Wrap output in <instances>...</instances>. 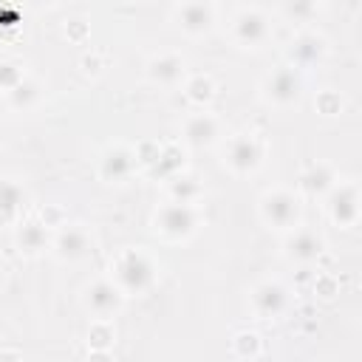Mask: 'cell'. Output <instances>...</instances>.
<instances>
[{"label": "cell", "mask_w": 362, "mask_h": 362, "mask_svg": "<svg viewBox=\"0 0 362 362\" xmlns=\"http://www.w3.org/2000/svg\"><path fill=\"white\" fill-rule=\"evenodd\" d=\"M156 277V266L147 255L141 252H124L116 263H113V283L122 294H141L153 286Z\"/></svg>", "instance_id": "6da1fadb"}, {"label": "cell", "mask_w": 362, "mask_h": 362, "mask_svg": "<svg viewBox=\"0 0 362 362\" xmlns=\"http://www.w3.org/2000/svg\"><path fill=\"white\" fill-rule=\"evenodd\" d=\"M260 218L274 229H294L300 221V198L288 189H272L260 198Z\"/></svg>", "instance_id": "7a4b0ae2"}, {"label": "cell", "mask_w": 362, "mask_h": 362, "mask_svg": "<svg viewBox=\"0 0 362 362\" xmlns=\"http://www.w3.org/2000/svg\"><path fill=\"white\" fill-rule=\"evenodd\" d=\"M300 90H303V79H300V74H297L294 65L274 68L266 76V82H263V93L274 105H294L300 99Z\"/></svg>", "instance_id": "3957f363"}, {"label": "cell", "mask_w": 362, "mask_h": 362, "mask_svg": "<svg viewBox=\"0 0 362 362\" xmlns=\"http://www.w3.org/2000/svg\"><path fill=\"white\" fill-rule=\"evenodd\" d=\"M195 226H198V215H195L192 204L170 201L156 212V229L170 238H187L195 232Z\"/></svg>", "instance_id": "277c9868"}, {"label": "cell", "mask_w": 362, "mask_h": 362, "mask_svg": "<svg viewBox=\"0 0 362 362\" xmlns=\"http://www.w3.org/2000/svg\"><path fill=\"white\" fill-rule=\"evenodd\" d=\"M122 303H124V294L116 288L113 280H96V283H90L88 291H85V305H88V311H90L93 317H99V320L113 317V314L122 308Z\"/></svg>", "instance_id": "5b68a950"}, {"label": "cell", "mask_w": 362, "mask_h": 362, "mask_svg": "<svg viewBox=\"0 0 362 362\" xmlns=\"http://www.w3.org/2000/svg\"><path fill=\"white\" fill-rule=\"evenodd\" d=\"M260 158H263V150L252 133H240L226 144V164L235 173H252L260 164Z\"/></svg>", "instance_id": "8992f818"}, {"label": "cell", "mask_w": 362, "mask_h": 362, "mask_svg": "<svg viewBox=\"0 0 362 362\" xmlns=\"http://www.w3.org/2000/svg\"><path fill=\"white\" fill-rule=\"evenodd\" d=\"M232 34L240 45H260L269 37V20L257 8H243L232 23Z\"/></svg>", "instance_id": "52a82bcc"}, {"label": "cell", "mask_w": 362, "mask_h": 362, "mask_svg": "<svg viewBox=\"0 0 362 362\" xmlns=\"http://www.w3.org/2000/svg\"><path fill=\"white\" fill-rule=\"evenodd\" d=\"M328 212L342 226L356 223V215H359V192H356V187L354 184L334 187L331 195H328Z\"/></svg>", "instance_id": "ba28073f"}, {"label": "cell", "mask_w": 362, "mask_h": 362, "mask_svg": "<svg viewBox=\"0 0 362 362\" xmlns=\"http://www.w3.org/2000/svg\"><path fill=\"white\" fill-rule=\"evenodd\" d=\"M51 246H54V255L59 260H79L90 252V238L82 226H65V229L57 232Z\"/></svg>", "instance_id": "9c48e42d"}, {"label": "cell", "mask_w": 362, "mask_h": 362, "mask_svg": "<svg viewBox=\"0 0 362 362\" xmlns=\"http://www.w3.org/2000/svg\"><path fill=\"white\" fill-rule=\"evenodd\" d=\"M286 303H288V294H286V288L280 283L266 280V283L252 288V308L260 317H277L286 308Z\"/></svg>", "instance_id": "30bf717a"}, {"label": "cell", "mask_w": 362, "mask_h": 362, "mask_svg": "<svg viewBox=\"0 0 362 362\" xmlns=\"http://www.w3.org/2000/svg\"><path fill=\"white\" fill-rule=\"evenodd\" d=\"M322 252V238L311 229H294L286 238V255L297 263H311Z\"/></svg>", "instance_id": "8fae6325"}, {"label": "cell", "mask_w": 362, "mask_h": 362, "mask_svg": "<svg viewBox=\"0 0 362 362\" xmlns=\"http://www.w3.org/2000/svg\"><path fill=\"white\" fill-rule=\"evenodd\" d=\"M322 54H325V40L320 34H311V31L297 34L288 45V59H291L294 68L314 65L317 59H322Z\"/></svg>", "instance_id": "7c38bea8"}, {"label": "cell", "mask_w": 362, "mask_h": 362, "mask_svg": "<svg viewBox=\"0 0 362 362\" xmlns=\"http://www.w3.org/2000/svg\"><path fill=\"white\" fill-rule=\"evenodd\" d=\"M218 136H221V124L212 113H195L184 122V139L192 147H209L218 141Z\"/></svg>", "instance_id": "4fadbf2b"}, {"label": "cell", "mask_w": 362, "mask_h": 362, "mask_svg": "<svg viewBox=\"0 0 362 362\" xmlns=\"http://www.w3.org/2000/svg\"><path fill=\"white\" fill-rule=\"evenodd\" d=\"M136 158H139V156H136V150H130V147H110V150L102 156L99 173H102L105 181H124V178L133 173Z\"/></svg>", "instance_id": "5bb4252c"}, {"label": "cell", "mask_w": 362, "mask_h": 362, "mask_svg": "<svg viewBox=\"0 0 362 362\" xmlns=\"http://www.w3.org/2000/svg\"><path fill=\"white\" fill-rule=\"evenodd\" d=\"M175 20L184 31L189 34H204L212 28V20H215V11L209 3H181L175 8Z\"/></svg>", "instance_id": "9a60e30c"}, {"label": "cell", "mask_w": 362, "mask_h": 362, "mask_svg": "<svg viewBox=\"0 0 362 362\" xmlns=\"http://www.w3.org/2000/svg\"><path fill=\"white\" fill-rule=\"evenodd\" d=\"M184 59L178 54H158L147 62V76L158 85H175L184 79Z\"/></svg>", "instance_id": "2e32d148"}, {"label": "cell", "mask_w": 362, "mask_h": 362, "mask_svg": "<svg viewBox=\"0 0 362 362\" xmlns=\"http://www.w3.org/2000/svg\"><path fill=\"white\" fill-rule=\"evenodd\" d=\"M23 204H25V189L17 181L3 178L0 181V223H11L20 215Z\"/></svg>", "instance_id": "e0dca14e"}, {"label": "cell", "mask_w": 362, "mask_h": 362, "mask_svg": "<svg viewBox=\"0 0 362 362\" xmlns=\"http://www.w3.org/2000/svg\"><path fill=\"white\" fill-rule=\"evenodd\" d=\"M51 243L48 238V223H40V221H25L17 232V246L20 252L25 255H40L45 246Z\"/></svg>", "instance_id": "ac0fdd59"}, {"label": "cell", "mask_w": 362, "mask_h": 362, "mask_svg": "<svg viewBox=\"0 0 362 362\" xmlns=\"http://www.w3.org/2000/svg\"><path fill=\"white\" fill-rule=\"evenodd\" d=\"M300 184H303V189L308 195H325V192H331L337 187L334 184V173H331L328 164H317V167L305 170L303 178H300Z\"/></svg>", "instance_id": "d6986e66"}, {"label": "cell", "mask_w": 362, "mask_h": 362, "mask_svg": "<svg viewBox=\"0 0 362 362\" xmlns=\"http://www.w3.org/2000/svg\"><path fill=\"white\" fill-rule=\"evenodd\" d=\"M170 195H173V201H178V204H192V201L201 195V187H198L195 178L181 175V178H175V181L170 184Z\"/></svg>", "instance_id": "ffe728a7"}, {"label": "cell", "mask_w": 362, "mask_h": 362, "mask_svg": "<svg viewBox=\"0 0 362 362\" xmlns=\"http://www.w3.org/2000/svg\"><path fill=\"white\" fill-rule=\"evenodd\" d=\"M212 93H215V85H212V79L204 76V74H198V76H192V79L187 82V96H189V102H195V105L209 102Z\"/></svg>", "instance_id": "44dd1931"}, {"label": "cell", "mask_w": 362, "mask_h": 362, "mask_svg": "<svg viewBox=\"0 0 362 362\" xmlns=\"http://www.w3.org/2000/svg\"><path fill=\"white\" fill-rule=\"evenodd\" d=\"M37 96H40V85L34 82V79H23L11 93H8V102L14 105V107H28V105H34L37 102Z\"/></svg>", "instance_id": "7402d4cb"}, {"label": "cell", "mask_w": 362, "mask_h": 362, "mask_svg": "<svg viewBox=\"0 0 362 362\" xmlns=\"http://www.w3.org/2000/svg\"><path fill=\"white\" fill-rule=\"evenodd\" d=\"M23 79H25V74H23L20 62H14V59H3L0 62V90L11 93Z\"/></svg>", "instance_id": "603a6c76"}, {"label": "cell", "mask_w": 362, "mask_h": 362, "mask_svg": "<svg viewBox=\"0 0 362 362\" xmlns=\"http://www.w3.org/2000/svg\"><path fill=\"white\" fill-rule=\"evenodd\" d=\"M88 342L93 345V351H107L110 342H113V331H110V325H107L105 320L96 322V325L90 328V334H88Z\"/></svg>", "instance_id": "cb8c5ba5"}, {"label": "cell", "mask_w": 362, "mask_h": 362, "mask_svg": "<svg viewBox=\"0 0 362 362\" xmlns=\"http://www.w3.org/2000/svg\"><path fill=\"white\" fill-rule=\"evenodd\" d=\"M235 348H238V354L240 356H249V354H257V348H260V342H257V334H238L235 337Z\"/></svg>", "instance_id": "d4e9b609"}, {"label": "cell", "mask_w": 362, "mask_h": 362, "mask_svg": "<svg viewBox=\"0 0 362 362\" xmlns=\"http://www.w3.org/2000/svg\"><path fill=\"white\" fill-rule=\"evenodd\" d=\"M158 164H156V170H161V173H167V170H175L181 161H178V150L175 147H164V150H158Z\"/></svg>", "instance_id": "484cf974"}, {"label": "cell", "mask_w": 362, "mask_h": 362, "mask_svg": "<svg viewBox=\"0 0 362 362\" xmlns=\"http://www.w3.org/2000/svg\"><path fill=\"white\" fill-rule=\"evenodd\" d=\"M88 362H110V356H107V351H93Z\"/></svg>", "instance_id": "4316f807"}, {"label": "cell", "mask_w": 362, "mask_h": 362, "mask_svg": "<svg viewBox=\"0 0 362 362\" xmlns=\"http://www.w3.org/2000/svg\"><path fill=\"white\" fill-rule=\"evenodd\" d=\"M0 362H17V356L14 354H6V356H0Z\"/></svg>", "instance_id": "83f0119b"}, {"label": "cell", "mask_w": 362, "mask_h": 362, "mask_svg": "<svg viewBox=\"0 0 362 362\" xmlns=\"http://www.w3.org/2000/svg\"><path fill=\"white\" fill-rule=\"evenodd\" d=\"M0 272H3V260H0Z\"/></svg>", "instance_id": "f1b7e54d"}]
</instances>
